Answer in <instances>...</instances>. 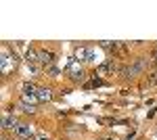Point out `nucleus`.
<instances>
[{"mask_svg": "<svg viewBox=\"0 0 157 140\" xmlns=\"http://www.w3.org/2000/svg\"><path fill=\"white\" fill-rule=\"evenodd\" d=\"M38 100L40 103H50L52 100V90L50 88H38Z\"/></svg>", "mask_w": 157, "mask_h": 140, "instance_id": "obj_6", "label": "nucleus"}, {"mask_svg": "<svg viewBox=\"0 0 157 140\" xmlns=\"http://www.w3.org/2000/svg\"><path fill=\"white\" fill-rule=\"evenodd\" d=\"M147 82L151 84V86H157V69H155V71H151V73L147 75Z\"/></svg>", "mask_w": 157, "mask_h": 140, "instance_id": "obj_8", "label": "nucleus"}, {"mask_svg": "<svg viewBox=\"0 0 157 140\" xmlns=\"http://www.w3.org/2000/svg\"><path fill=\"white\" fill-rule=\"evenodd\" d=\"M115 69H117L115 61H113V59H107L105 63H101V65L97 67V73H101V75H113Z\"/></svg>", "mask_w": 157, "mask_h": 140, "instance_id": "obj_4", "label": "nucleus"}, {"mask_svg": "<svg viewBox=\"0 0 157 140\" xmlns=\"http://www.w3.org/2000/svg\"><path fill=\"white\" fill-rule=\"evenodd\" d=\"M67 75H69V80H73V82H82L86 78V71L75 63V61H71L69 63V69H67Z\"/></svg>", "mask_w": 157, "mask_h": 140, "instance_id": "obj_3", "label": "nucleus"}, {"mask_svg": "<svg viewBox=\"0 0 157 140\" xmlns=\"http://www.w3.org/2000/svg\"><path fill=\"white\" fill-rule=\"evenodd\" d=\"M153 57H155V65H157V50H155V52H153Z\"/></svg>", "mask_w": 157, "mask_h": 140, "instance_id": "obj_10", "label": "nucleus"}, {"mask_svg": "<svg viewBox=\"0 0 157 140\" xmlns=\"http://www.w3.org/2000/svg\"><path fill=\"white\" fill-rule=\"evenodd\" d=\"M17 107H19V111L25 113V115H34V113H36V107H34V105H27V103H23V100H21Z\"/></svg>", "mask_w": 157, "mask_h": 140, "instance_id": "obj_7", "label": "nucleus"}, {"mask_svg": "<svg viewBox=\"0 0 157 140\" xmlns=\"http://www.w3.org/2000/svg\"><path fill=\"white\" fill-rule=\"evenodd\" d=\"M17 55L15 52H11L9 50V46L2 48V61H0V65H2V75H9L11 71H15V67H17Z\"/></svg>", "mask_w": 157, "mask_h": 140, "instance_id": "obj_1", "label": "nucleus"}, {"mask_svg": "<svg viewBox=\"0 0 157 140\" xmlns=\"http://www.w3.org/2000/svg\"><path fill=\"white\" fill-rule=\"evenodd\" d=\"M19 123H21V121H19L15 115H11L9 111H4V113H2V119H0L2 132H11V134H15V130H17V126H19Z\"/></svg>", "mask_w": 157, "mask_h": 140, "instance_id": "obj_2", "label": "nucleus"}, {"mask_svg": "<svg viewBox=\"0 0 157 140\" xmlns=\"http://www.w3.org/2000/svg\"><path fill=\"white\" fill-rule=\"evenodd\" d=\"M34 140H50L48 136H46V134H36V138Z\"/></svg>", "mask_w": 157, "mask_h": 140, "instance_id": "obj_9", "label": "nucleus"}, {"mask_svg": "<svg viewBox=\"0 0 157 140\" xmlns=\"http://www.w3.org/2000/svg\"><path fill=\"white\" fill-rule=\"evenodd\" d=\"M55 55L50 52V50H38V63L42 65V67H52V61H55Z\"/></svg>", "mask_w": 157, "mask_h": 140, "instance_id": "obj_5", "label": "nucleus"}]
</instances>
